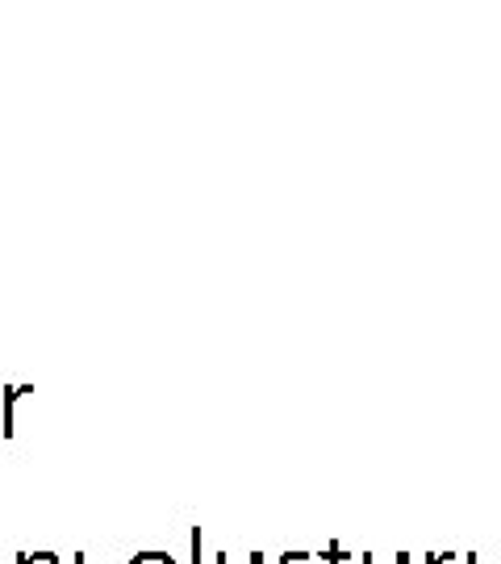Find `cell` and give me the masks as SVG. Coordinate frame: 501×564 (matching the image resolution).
Returning <instances> with one entry per match:
<instances>
[{
	"mask_svg": "<svg viewBox=\"0 0 501 564\" xmlns=\"http://www.w3.org/2000/svg\"><path fill=\"white\" fill-rule=\"evenodd\" d=\"M46 564H63V560H59V556H55V552H51V556H46Z\"/></svg>",
	"mask_w": 501,
	"mask_h": 564,
	"instance_id": "cell-7",
	"label": "cell"
},
{
	"mask_svg": "<svg viewBox=\"0 0 501 564\" xmlns=\"http://www.w3.org/2000/svg\"><path fill=\"white\" fill-rule=\"evenodd\" d=\"M443 560H451V556H435V552H431V556H426V564H443Z\"/></svg>",
	"mask_w": 501,
	"mask_h": 564,
	"instance_id": "cell-4",
	"label": "cell"
},
{
	"mask_svg": "<svg viewBox=\"0 0 501 564\" xmlns=\"http://www.w3.org/2000/svg\"><path fill=\"white\" fill-rule=\"evenodd\" d=\"M17 564H30V552H21V556H17Z\"/></svg>",
	"mask_w": 501,
	"mask_h": 564,
	"instance_id": "cell-5",
	"label": "cell"
},
{
	"mask_svg": "<svg viewBox=\"0 0 501 564\" xmlns=\"http://www.w3.org/2000/svg\"><path fill=\"white\" fill-rule=\"evenodd\" d=\"M21 393H30V389H5V418H0V435H13V406H17V397Z\"/></svg>",
	"mask_w": 501,
	"mask_h": 564,
	"instance_id": "cell-1",
	"label": "cell"
},
{
	"mask_svg": "<svg viewBox=\"0 0 501 564\" xmlns=\"http://www.w3.org/2000/svg\"><path fill=\"white\" fill-rule=\"evenodd\" d=\"M134 564H176V560H172V552H138Z\"/></svg>",
	"mask_w": 501,
	"mask_h": 564,
	"instance_id": "cell-2",
	"label": "cell"
},
{
	"mask_svg": "<svg viewBox=\"0 0 501 564\" xmlns=\"http://www.w3.org/2000/svg\"><path fill=\"white\" fill-rule=\"evenodd\" d=\"M193 556H197V564H201V531H193Z\"/></svg>",
	"mask_w": 501,
	"mask_h": 564,
	"instance_id": "cell-3",
	"label": "cell"
},
{
	"mask_svg": "<svg viewBox=\"0 0 501 564\" xmlns=\"http://www.w3.org/2000/svg\"><path fill=\"white\" fill-rule=\"evenodd\" d=\"M397 564H410V556H397Z\"/></svg>",
	"mask_w": 501,
	"mask_h": 564,
	"instance_id": "cell-8",
	"label": "cell"
},
{
	"mask_svg": "<svg viewBox=\"0 0 501 564\" xmlns=\"http://www.w3.org/2000/svg\"><path fill=\"white\" fill-rule=\"evenodd\" d=\"M251 564H264V556H259V552H251Z\"/></svg>",
	"mask_w": 501,
	"mask_h": 564,
	"instance_id": "cell-6",
	"label": "cell"
},
{
	"mask_svg": "<svg viewBox=\"0 0 501 564\" xmlns=\"http://www.w3.org/2000/svg\"><path fill=\"white\" fill-rule=\"evenodd\" d=\"M76 564H84V556H76Z\"/></svg>",
	"mask_w": 501,
	"mask_h": 564,
	"instance_id": "cell-9",
	"label": "cell"
}]
</instances>
